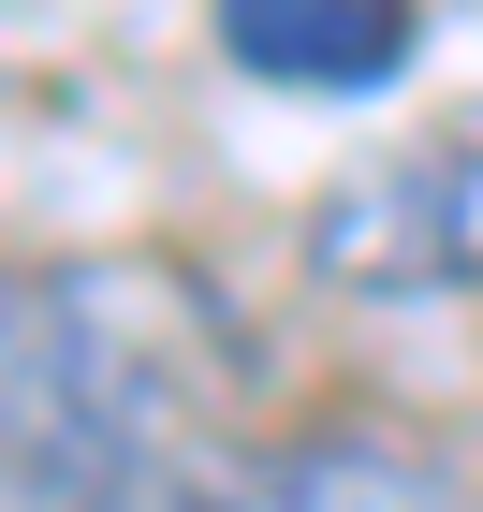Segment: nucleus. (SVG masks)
I'll use <instances>...</instances> for the list:
<instances>
[{
  "label": "nucleus",
  "instance_id": "f257e3e1",
  "mask_svg": "<svg viewBox=\"0 0 483 512\" xmlns=\"http://www.w3.org/2000/svg\"><path fill=\"white\" fill-rule=\"evenodd\" d=\"M308 264L337 293H483V147H396L308 205Z\"/></svg>",
  "mask_w": 483,
  "mask_h": 512
},
{
  "label": "nucleus",
  "instance_id": "f03ea898",
  "mask_svg": "<svg viewBox=\"0 0 483 512\" xmlns=\"http://www.w3.org/2000/svg\"><path fill=\"white\" fill-rule=\"evenodd\" d=\"M132 512H454V483L410 439H176Z\"/></svg>",
  "mask_w": 483,
  "mask_h": 512
},
{
  "label": "nucleus",
  "instance_id": "7ed1b4c3",
  "mask_svg": "<svg viewBox=\"0 0 483 512\" xmlns=\"http://www.w3.org/2000/svg\"><path fill=\"white\" fill-rule=\"evenodd\" d=\"M410 44H425L410 0H220V59L279 103H366Z\"/></svg>",
  "mask_w": 483,
  "mask_h": 512
},
{
  "label": "nucleus",
  "instance_id": "20e7f679",
  "mask_svg": "<svg viewBox=\"0 0 483 512\" xmlns=\"http://www.w3.org/2000/svg\"><path fill=\"white\" fill-rule=\"evenodd\" d=\"M118 352H147V337H118V293L103 278L0 264V439L30 425V410H59L74 381H103Z\"/></svg>",
  "mask_w": 483,
  "mask_h": 512
}]
</instances>
